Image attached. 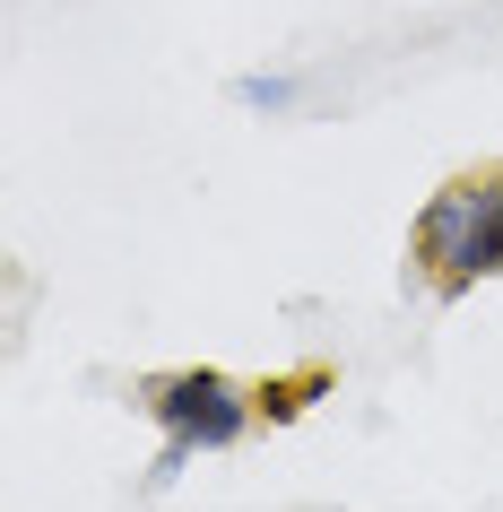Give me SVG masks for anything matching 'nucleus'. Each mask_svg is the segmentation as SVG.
I'll return each mask as SVG.
<instances>
[{
  "label": "nucleus",
  "instance_id": "nucleus-2",
  "mask_svg": "<svg viewBox=\"0 0 503 512\" xmlns=\"http://www.w3.org/2000/svg\"><path fill=\"white\" fill-rule=\"evenodd\" d=\"M157 417L174 426V443H235L243 434V400L226 374H174L157 391Z\"/></svg>",
  "mask_w": 503,
  "mask_h": 512
},
{
  "label": "nucleus",
  "instance_id": "nucleus-1",
  "mask_svg": "<svg viewBox=\"0 0 503 512\" xmlns=\"http://www.w3.org/2000/svg\"><path fill=\"white\" fill-rule=\"evenodd\" d=\"M417 261L443 287L503 270V174H460L451 191H434V209L417 226Z\"/></svg>",
  "mask_w": 503,
  "mask_h": 512
}]
</instances>
